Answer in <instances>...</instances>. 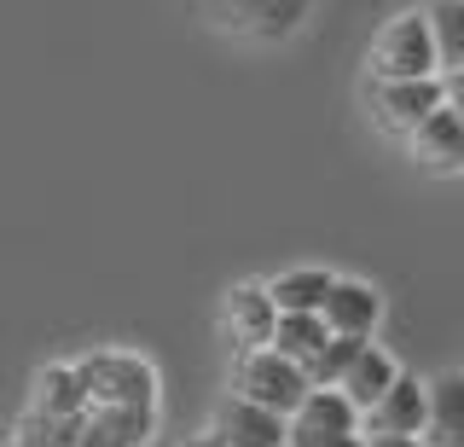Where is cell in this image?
<instances>
[{"label":"cell","instance_id":"1","mask_svg":"<svg viewBox=\"0 0 464 447\" xmlns=\"http://www.w3.org/2000/svg\"><path fill=\"white\" fill-rule=\"evenodd\" d=\"M82 384H87V407L105 413H140L157 418V366L134 349H93L76 360Z\"/></svg>","mask_w":464,"mask_h":447},{"label":"cell","instance_id":"2","mask_svg":"<svg viewBox=\"0 0 464 447\" xmlns=\"http://www.w3.org/2000/svg\"><path fill=\"white\" fill-rule=\"evenodd\" d=\"M366 76H372V82H424V76H441V64H435V35H430L424 6L395 12V18H383V24L372 30Z\"/></svg>","mask_w":464,"mask_h":447},{"label":"cell","instance_id":"3","mask_svg":"<svg viewBox=\"0 0 464 447\" xmlns=\"http://www.w3.org/2000/svg\"><path fill=\"white\" fill-rule=\"evenodd\" d=\"M227 389L238 401H256V407L290 418L302 401H308V372H302L296 360H285L279 349H250V355H232Z\"/></svg>","mask_w":464,"mask_h":447},{"label":"cell","instance_id":"4","mask_svg":"<svg viewBox=\"0 0 464 447\" xmlns=\"http://www.w3.org/2000/svg\"><path fill=\"white\" fill-rule=\"evenodd\" d=\"M314 0H203V18L244 47H279L308 24Z\"/></svg>","mask_w":464,"mask_h":447},{"label":"cell","instance_id":"5","mask_svg":"<svg viewBox=\"0 0 464 447\" xmlns=\"http://www.w3.org/2000/svg\"><path fill=\"white\" fill-rule=\"evenodd\" d=\"M285 447H366V436H360V413L348 407L343 389H308V401L290 413Z\"/></svg>","mask_w":464,"mask_h":447},{"label":"cell","instance_id":"6","mask_svg":"<svg viewBox=\"0 0 464 447\" xmlns=\"http://www.w3.org/2000/svg\"><path fill=\"white\" fill-rule=\"evenodd\" d=\"M366 105H372V122L383 128V134L406 140L430 111L447 105V93H441V76H424V82H366Z\"/></svg>","mask_w":464,"mask_h":447},{"label":"cell","instance_id":"7","mask_svg":"<svg viewBox=\"0 0 464 447\" xmlns=\"http://www.w3.org/2000/svg\"><path fill=\"white\" fill-rule=\"evenodd\" d=\"M319 320H325L331 337H377V326H383V291H377L372 279H348L337 273L331 279L325 302H319Z\"/></svg>","mask_w":464,"mask_h":447},{"label":"cell","instance_id":"8","mask_svg":"<svg viewBox=\"0 0 464 447\" xmlns=\"http://www.w3.org/2000/svg\"><path fill=\"white\" fill-rule=\"evenodd\" d=\"M273 326H279V308H273L267 285L244 279L221 296V331L232 343V355H250V349H273Z\"/></svg>","mask_w":464,"mask_h":447},{"label":"cell","instance_id":"9","mask_svg":"<svg viewBox=\"0 0 464 447\" xmlns=\"http://www.w3.org/2000/svg\"><path fill=\"white\" fill-rule=\"evenodd\" d=\"M424 413H430V384L401 372L395 389L372 413H360V436H418L424 442Z\"/></svg>","mask_w":464,"mask_h":447},{"label":"cell","instance_id":"10","mask_svg":"<svg viewBox=\"0 0 464 447\" xmlns=\"http://www.w3.org/2000/svg\"><path fill=\"white\" fill-rule=\"evenodd\" d=\"M406 151H412V163L424 169V175H464V122L459 111H430L424 122L406 134Z\"/></svg>","mask_w":464,"mask_h":447},{"label":"cell","instance_id":"11","mask_svg":"<svg viewBox=\"0 0 464 447\" xmlns=\"http://www.w3.org/2000/svg\"><path fill=\"white\" fill-rule=\"evenodd\" d=\"M209 430H215V436H221L227 447H285V436H290V418L267 413V407H256V401L227 395L221 407H215Z\"/></svg>","mask_w":464,"mask_h":447},{"label":"cell","instance_id":"12","mask_svg":"<svg viewBox=\"0 0 464 447\" xmlns=\"http://www.w3.org/2000/svg\"><path fill=\"white\" fill-rule=\"evenodd\" d=\"M29 413L58 418V424H82V418H87V384H82V366H76V360H53V366L35 372Z\"/></svg>","mask_w":464,"mask_h":447},{"label":"cell","instance_id":"13","mask_svg":"<svg viewBox=\"0 0 464 447\" xmlns=\"http://www.w3.org/2000/svg\"><path fill=\"white\" fill-rule=\"evenodd\" d=\"M424 447H464V372H441V378H430Z\"/></svg>","mask_w":464,"mask_h":447},{"label":"cell","instance_id":"14","mask_svg":"<svg viewBox=\"0 0 464 447\" xmlns=\"http://www.w3.org/2000/svg\"><path fill=\"white\" fill-rule=\"evenodd\" d=\"M395 378H401L395 355H389L383 343H366V349H360V360L348 366V378H343L337 389L348 395V407H354V413H372L377 401H383L389 389H395Z\"/></svg>","mask_w":464,"mask_h":447},{"label":"cell","instance_id":"15","mask_svg":"<svg viewBox=\"0 0 464 447\" xmlns=\"http://www.w3.org/2000/svg\"><path fill=\"white\" fill-rule=\"evenodd\" d=\"M151 430H157V418L87 407V418L76 424V447H145V442H151Z\"/></svg>","mask_w":464,"mask_h":447},{"label":"cell","instance_id":"16","mask_svg":"<svg viewBox=\"0 0 464 447\" xmlns=\"http://www.w3.org/2000/svg\"><path fill=\"white\" fill-rule=\"evenodd\" d=\"M331 279H337V273H325V267H285V273L267 279V296H273L279 314H319Z\"/></svg>","mask_w":464,"mask_h":447},{"label":"cell","instance_id":"17","mask_svg":"<svg viewBox=\"0 0 464 447\" xmlns=\"http://www.w3.org/2000/svg\"><path fill=\"white\" fill-rule=\"evenodd\" d=\"M430 18V35H435V64L447 70H464V0H430L424 6Z\"/></svg>","mask_w":464,"mask_h":447},{"label":"cell","instance_id":"18","mask_svg":"<svg viewBox=\"0 0 464 447\" xmlns=\"http://www.w3.org/2000/svg\"><path fill=\"white\" fill-rule=\"evenodd\" d=\"M325 337L331 331H325L319 314H279V326H273V349H279L285 360H296V366H308Z\"/></svg>","mask_w":464,"mask_h":447},{"label":"cell","instance_id":"19","mask_svg":"<svg viewBox=\"0 0 464 447\" xmlns=\"http://www.w3.org/2000/svg\"><path fill=\"white\" fill-rule=\"evenodd\" d=\"M360 349H366V337H325L319 343V355L308 360V389H337L348 378V366L360 360Z\"/></svg>","mask_w":464,"mask_h":447},{"label":"cell","instance_id":"20","mask_svg":"<svg viewBox=\"0 0 464 447\" xmlns=\"http://www.w3.org/2000/svg\"><path fill=\"white\" fill-rule=\"evenodd\" d=\"M0 447H76V424H58V418H41V413H24L18 424L6 430Z\"/></svg>","mask_w":464,"mask_h":447},{"label":"cell","instance_id":"21","mask_svg":"<svg viewBox=\"0 0 464 447\" xmlns=\"http://www.w3.org/2000/svg\"><path fill=\"white\" fill-rule=\"evenodd\" d=\"M441 93H447V111H459V122H464V70H447Z\"/></svg>","mask_w":464,"mask_h":447},{"label":"cell","instance_id":"22","mask_svg":"<svg viewBox=\"0 0 464 447\" xmlns=\"http://www.w3.org/2000/svg\"><path fill=\"white\" fill-rule=\"evenodd\" d=\"M366 447H424L418 436H366Z\"/></svg>","mask_w":464,"mask_h":447},{"label":"cell","instance_id":"23","mask_svg":"<svg viewBox=\"0 0 464 447\" xmlns=\"http://www.w3.org/2000/svg\"><path fill=\"white\" fill-rule=\"evenodd\" d=\"M180 447H227V442L215 436V430H203V436H192V442H180Z\"/></svg>","mask_w":464,"mask_h":447}]
</instances>
